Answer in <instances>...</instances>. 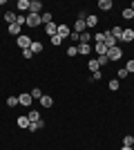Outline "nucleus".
<instances>
[{"label":"nucleus","mask_w":134,"mask_h":150,"mask_svg":"<svg viewBox=\"0 0 134 150\" xmlns=\"http://www.w3.org/2000/svg\"><path fill=\"white\" fill-rule=\"evenodd\" d=\"M103 43H105V45H107V50H112V47H116V45H119V40H116V38L114 36H112V31H105V40H103Z\"/></svg>","instance_id":"obj_7"},{"label":"nucleus","mask_w":134,"mask_h":150,"mask_svg":"<svg viewBox=\"0 0 134 150\" xmlns=\"http://www.w3.org/2000/svg\"><path fill=\"white\" fill-rule=\"evenodd\" d=\"M22 58H25V61H32V58H34L32 50H22Z\"/></svg>","instance_id":"obj_37"},{"label":"nucleus","mask_w":134,"mask_h":150,"mask_svg":"<svg viewBox=\"0 0 134 150\" xmlns=\"http://www.w3.org/2000/svg\"><path fill=\"white\" fill-rule=\"evenodd\" d=\"M119 88H121V81H119V79H109V83H107V90H109V92H116Z\"/></svg>","instance_id":"obj_21"},{"label":"nucleus","mask_w":134,"mask_h":150,"mask_svg":"<svg viewBox=\"0 0 134 150\" xmlns=\"http://www.w3.org/2000/svg\"><path fill=\"white\" fill-rule=\"evenodd\" d=\"M40 20H43V25H49L51 23V11H43L40 13Z\"/></svg>","instance_id":"obj_28"},{"label":"nucleus","mask_w":134,"mask_h":150,"mask_svg":"<svg viewBox=\"0 0 134 150\" xmlns=\"http://www.w3.org/2000/svg\"><path fill=\"white\" fill-rule=\"evenodd\" d=\"M67 56H69V58H76V56H78L76 45H69V47H67Z\"/></svg>","instance_id":"obj_29"},{"label":"nucleus","mask_w":134,"mask_h":150,"mask_svg":"<svg viewBox=\"0 0 134 150\" xmlns=\"http://www.w3.org/2000/svg\"><path fill=\"white\" fill-rule=\"evenodd\" d=\"M29 94H32V99H38V101L43 99V90H40V88H34Z\"/></svg>","instance_id":"obj_32"},{"label":"nucleus","mask_w":134,"mask_h":150,"mask_svg":"<svg viewBox=\"0 0 134 150\" xmlns=\"http://www.w3.org/2000/svg\"><path fill=\"white\" fill-rule=\"evenodd\" d=\"M132 150H134V144H132Z\"/></svg>","instance_id":"obj_44"},{"label":"nucleus","mask_w":134,"mask_h":150,"mask_svg":"<svg viewBox=\"0 0 134 150\" xmlns=\"http://www.w3.org/2000/svg\"><path fill=\"white\" fill-rule=\"evenodd\" d=\"M69 40H72V43H76V45H78V40H81V34L72 31V34H69Z\"/></svg>","instance_id":"obj_36"},{"label":"nucleus","mask_w":134,"mask_h":150,"mask_svg":"<svg viewBox=\"0 0 134 150\" xmlns=\"http://www.w3.org/2000/svg\"><path fill=\"white\" fill-rule=\"evenodd\" d=\"M76 50H78V56H85V58H87L89 54L94 52V47H92V45H85V43H78Z\"/></svg>","instance_id":"obj_4"},{"label":"nucleus","mask_w":134,"mask_h":150,"mask_svg":"<svg viewBox=\"0 0 134 150\" xmlns=\"http://www.w3.org/2000/svg\"><path fill=\"white\" fill-rule=\"evenodd\" d=\"M123 67L128 69L130 74H134V61H128V63H125V65H123Z\"/></svg>","instance_id":"obj_38"},{"label":"nucleus","mask_w":134,"mask_h":150,"mask_svg":"<svg viewBox=\"0 0 134 150\" xmlns=\"http://www.w3.org/2000/svg\"><path fill=\"white\" fill-rule=\"evenodd\" d=\"M40 105H43V108H51V105H54V96H49V94H43Z\"/></svg>","instance_id":"obj_19"},{"label":"nucleus","mask_w":134,"mask_h":150,"mask_svg":"<svg viewBox=\"0 0 134 150\" xmlns=\"http://www.w3.org/2000/svg\"><path fill=\"white\" fill-rule=\"evenodd\" d=\"M27 117H29V121H40V112H38V110H34V108H29Z\"/></svg>","instance_id":"obj_24"},{"label":"nucleus","mask_w":134,"mask_h":150,"mask_svg":"<svg viewBox=\"0 0 134 150\" xmlns=\"http://www.w3.org/2000/svg\"><path fill=\"white\" fill-rule=\"evenodd\" d=\"M121 150H132V148H128V146H121Z\"/></svg>","instance_id":"obj_43"},{"label":"nucleus","mask_w":134,"mask_h":150,"mask_svg":"<svg viewBox=\"0 0 134 150\" xmlns=\"http://www.w3.org/2000/svg\"><path fill=\"white\" fill-rule=\"evenodd\" d=\"M87 69L94 74V72H98L101 69V65H98V58H94V61H87Z\"/></svg>","instance_id":"obj_22"},{"label":"nucleus","mask_w":134,"mask_h":150,"mask_svg":"<svg viewBox=\"0 0 134 150\" xmlns=\"http://www.w3.org/2000/svg\"><path fill=\"white\" fill-rule=\"evenodd\" d=\"M121 56H123V50L116 45V47H112V50H107V58H109V63L112 61H121Z\"/></svg>","instance_id":"obj_3"},{"label":"nucleus","mask_w":134,"mask_h":150,"mask_svg":"<svg viewBox=\"0 0 134 150\" xmlns=\"http://www.w3.org/2000/svg\"><path fill=\"white\" fill-rule=\"evenodd\" d=\"M7 31H9L11 36H16V38H18L20 34H22V27H20V25H16V23H11V25H7Z\"/></svg>","instance_id":"obj_14"},{"label":"nucleus","mask_w":134,"mask_h":150,"mask_svg":"<svg viewBox=\"0 0 134 150\" xmlns=\"http://www.w3.org/2000/svg\"><path fill=\"white\" fill-rule=\"evenodd\" d=\"M121 43H134V29H132V27H123Z\"/></svg>","instance_id":"obj_5"},{"label":"nucleus","mask_w":134,"mask_h":150,"mask_svg":"<svg viewBox=\"0 0 134 150\" xmlns=\"http://www.w3.org/2000/svg\"><path fill=\"white\" fill-rule=\"evenodd\" d=\"M45 34H47V36H56V34H58V25H56V23H54V20H51V23H49V25H45Z\"/></svg>","instance_id":"obj_11"},{"label":"nucleus","mask_w":134,"mask_h":150,"mask_svg":"<svg viewBox=\"0 0 134 150\" xmlns=\"http://www.w3.org/2000/svg\"><path fill=\"white\" fill-rule=\"evenodd\" d=\"M87 16H89L87 11H78V18L76 20H87Z\"/></svg>","instance_id":"obj_41"},{"label":"nucleus","mask_w":134,"mask_h":150,"mask_svg":"<svg viewBox=\"0 0 134 150\" xmlns=\"http://www.w3.org/2000/svg\"><path fill=\"white\" fill-rule=\"evenodd\" d=\"M69 34H72V27H67V25H58V36L63 38V40H67V38H69Z\"/></svg>","instance_id":"obj_13"},{"label":"nucleus","mask_w":134,"mask_h":150,"mask_svg":"<svg viewBox=\"0 0 134 150\" xmlns=\"http://www.w3.org/2000/svg\"><path fill=\"white\" fill-rule=\"evenodd\" d=\"M132 144H134V134H125V137H123V146L132 148Z\"/></svg>","instance_id":"obj_31"},{"label":"nucleus","mask_w":134,"mask_h":150,"mask_svg":"<svg viewBox=\"0 0 134 150\" xmlns=\"http://www.w3.org/2000/svg\"><path fill=\"white\" fill-rule=\"evenodd\" d=\"M29 5H32V0H18L16 2V9H18V13H29Z\"/></svg>","instance_id":"obj_8"},{"label":"nucleus","mask_w":134,"mask_h":150,"mask_svg":"<svg viewBox=\"0 0 134 150\" xmlns=\"http://www.w3.org/2000/svg\"><path fill=\"white\" fill-rule=\"evenodd\" d=\"M45 125H47V123H45L43 119H40V121H32V123H29V128H27V132H38V130H43Z\"/></svg>","instance_id":"obj_10"},{"label":"nucleus","mask_w":134,"mask_h":150,"mask_svg":"<svg viewBox=\"0 0 134 150\" xmlns=\"http://www.w3.org/2000/svg\"><path fill=\"white\" fill-rule=\"evenodd\" d=\"M112 7H114L112 0H98V9H101V11H109Z\"/></svg>","instance_id":"obj_18"},{"label":"nucleus","mask_w":134,"mask_h":150,"mask_svg":"<svg viewBox=\"0 0 134 150\" xmlns=\"http://www.w3.org/2000/svg\"><path fill=\"white\" fill-rule=\"evenodd\" d=\"M98 79H103L101 69H98V72H94V74H92V79H89V81H98Z\"/></svg>","instance_id":"obj_40"},{"label":"nucleus","mask_w":134,"mask_h":150,"mask_svg":"<svg viewBox=\"0 0 134 150\" xmlns=\"http://www.w3.org/2000/svg\"><path fill=\"white\" fill-rule=\"evenodd\" d=\"M49 43L54 45V47H58V45H63L65 40H63V38H60V36H58V34H56V36H51V38H49Z\"/></svg>","instance_id":"obj_30"},{"label":"nucleus","mask_w":134,"mask_h":150,"mask_svg":"<svg viewBox=\"0 0 134 150\" xmlns=\"http://www.w3.org/2000/svg\"><path fill=\"white\" fill-rule=\"evenodd\" d=\"M92 40H94V34H89V31H83V34H81V40H78V43H85V45H89Z\"/></svg>","instance_id":"obj_20"},{"label":"nucleus","mask_w":134,"mask_h":150,"mask_svg":"<svg viewBox=\"0 0 134 150\" xmlns=\"http://www.w3.org/2000/svg\"><path fill=\"white\" fill-rule=\"evenodd\" d=\"M121 16H123V20H134V11L130 9V7H125V9H123Z\"/></svg>","instance_id":"obj_25"},{"label":"nucleus","mask_w":134,"mask_h":150,"mask_svg":"<svg viewBox=\"0 0 134 150\" xmlns=\"http://www.w3.org/2000/svg\"><path fill=\"white\" fill-rule=\"evenodd\" d=\"M29 123H32V121H29V117H27V114H20L18 119H16V125H18V128H22V130H27V128H29Z\"/></svg>","instance_id":"obj_9"},{"label":"nucleus","mask_w":134,"mask_h":150,"mask_svg":"<svg viewBox=\"0 0 134 150\" xmlns=\"http://www.w3.org/2000/svg\"><path fill=\"white\" fill-rule=\"evenodd\" d=\"M132 105H134V103H132Z\"/></svg>","instance_id":"obj_45"},{"label":"nucleus","mask_w":134,"mask_h":150,"mask_svg":"<svg viewBox=\"0 0 134 150\" xmlns=\"http://www.w3.org/2000/svg\"><path fill=\"white\" fill-rule=\"evenodd\" d=\"M43 25V20H40V13H27V27H38Z\"/></svg>","instance_id":"obj_2"},{"label":"nucleus","mask_w":134,"mask_h":150,"mask_svg":"<svg viewBox=\"0 0 134 150\" xmlns=\"http://www.w3.org/2000/svg\"><path fill=\"white\" fill-rule=\"evenodd\" d=\"M109 31H112V36H114L116 40L121 43V36H123V27H119V25H116V27H112V29H109Z\"/></svg>","instance_id":"obj_23"},{"label":"nucleus","mask_w":134,"mask_h":150,"mask_svg":"<svg viewBox=\"0 0 134 150\" xmlns=\"http://www.w3.org/2000/svg\"><path fill=\"white\" fill-rule=\"evenodd\" d=\"M92 47H94V52L98 56H107V45L105 43H96V45H92Z\"/></svg>","instance_id":"obj_15"},{"label":"nucleus","mask_w":134,"mask_h":150,"mask_svg":"<svg viewBox=\"0 0 134 150\" xmlns=\"http://www.w3.org/2000/svg\"><path fill=\"white\" fill-rule=\"evenodd\" d=\"M16 25H20V27L27 25V16L25 13H18V16H16Z\"/></svg>","instance_id":"obj_33"},{"label":"nucleus","mask_w":134,"mask_h":150,"mask_svg":"<svg viewBox=\"0 0 134 150\" xmlns=\"http://www.w3.org/2000/svg\"><path fill=\"white\" fill-rule=\"evenodd\" d=\"M29 13H43V2H40V0H32V5H29Z\"/></svg>","instance_id":"obj_12"},{"label":"nucleus","mask_w":134,"mask_h":150,"mask_svg":"<svg viewBox=\"0 0 134 150\" xmlns=\"http://www.w3.org/2000/svg\"><path fill=\"white\" fill-rule=\"evenodd\" d=\"M29 50H32V54L34 56H36V54H43V43H40V40H32V47H29Z\"/></svg>","instance_id":"obj_17"},{"label":"nucleus","mask_w":134,"mask_h":150,"mask_svg":"<svg viewBox=\"0 0 134 150\" xmlns=\"http://www.w3.org/2000/svg\"><path fill=\"white\" fill-rule=\"evenodd\" d=\"M18 101H20V105H25V108H32V94L29 92H22V94H18Z\"/></svg>","instance_id":"obj_6"},{"label":"nucleus","mask_w":134,"mask_h":150,"mask_svg":"<svg viewBox=\"0 0 134 150\" xmlns=\"http://www.w3.org/2000/svg\"><path fill=\"white\" fill-rule=\"evenodd\" d=\"M94 40H96V43H103V40H105V31H96V34H94Z\"/></svg>","instance_id":"obj_34"},{"label":"nucleus","mask_w":134,"mask_h":150,"mask_svg":"<svg viewBox=\"0 0 134 150\" xmlns=\"http://www.w3.org/2000/svg\"><path fill=\"white\" fill-rule=\"evenodd\" d=\"M16 16H18L16 11H5V20L9 23V25H11V23H16Z\"/></svg>","instance_id":"obj_27"},{"label":"nucleus","mask_w":134,"mask_h":150,"mask_svg":"<svg viewBox=\"0 0 134 150\" xmlns=\"http://www.w3.org/2000/svg\"><path fill=\"white\" fill-rule=\"evenodd\" d=\"M107 63H109V58H107V56H98V65H101V67H105Z\"/></svg>","instance_id":"obj_39"},{"label":"nucleus","mask_w":134,"mask_h":150,"mask_svg":"<svg viewBox=\"0 0 134 150\" xmlns=\"http://www.w3.org/2000/svg\"><path fill=\"white\" fill-rule=\"evenodd\" d=\"M130 9H132V11H134V0H132V2H130Z\"/></svg>","instance_id":"obj_42"},{"label":"nucleus","mask_w":134,"mask_h":150,"mask_svg":"<svg viewBox=\"0 0 134 150\" xmlns=\"http://www.w3.org/2000/svg\"><path fill=\"white\" fill-rule=\"evenodd\" d=\"M116 74H119V79H128V76H130V72H128L125 67H119V72H116Z\"/></svg>","instance_id":"obj_35"},{"label":"nucleus","mask_w":134,"mask_h":150,"mask_svg":"<svg viewBox=\"0 0 134 150\" xmlns=\"http://www.w3.org/2000/svg\"><path fill=\"white\" fill-rule=\"evenodd\" d=\"M7 105H9V108H18L20 105L18 96H7Z\"/></svg>","instance_id":"obj_26"},{"label":"nucleus","mask_w":134,"mask_h":150,"mask_svg":"<svg viewBox=\"0 0 134 150\" xmlns=\"http://www.w3.org/2000/svg\"><path fill=\"white\" fill-rule=\"evenodd\" d=\"M16 45H18L20 50H29V47H32V38L25 36V34H20V36L16 38Z\"/></svg>","instance_id":"obj_1"},{"label":"nucleus","mask_w":134,"mask_h":150,"mask_svg":"<svg viewBox=\"0 0 134 150\" xmlns=\"http://www.w3.org/2000/svg\"><path fill=\"white\" fill-rule=\"evenodd\" d=\"M96 25H98V16H96V13H89L87 20H85V27L92 29V27H96Z\"/></svg>","instance_id":"obj_16"}]
</instances>
